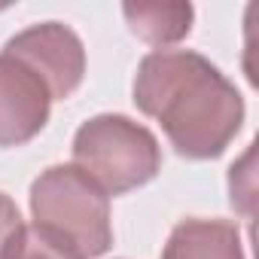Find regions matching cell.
<instances>
[{
  "mask_svg": "<svg viewBox=\"0 0 259 259\" xmlns=\"http://www.w3.org/2000/svg\"><path fill=\"white\" fill-rule=\"evenodd\" d=\"M162 259H244L241 232L229 220H180L168 235Z\"/></svg>",
  "mask_w": 259,
  "mask_h": 259,
  "instance_id": "6",
  "label": "cell"
},
{
  "mask_svg": "<svg viewBox=\"0 0 259 259\" xmlns=\"http://www.w3.org/2000/svg\"><path fill=\"white\" fill-rule=\"evenodd\" d=\"M52 110V95L34 70L0 52V147L34 141Z\"/></svg>",
  "mask_w": 259,
  "mask_h": 259,
  "instance_id": "5",
  "label": "cell"
},
{
  "mask_svg": "<svg viewBox=\"0 0 259 259\" xmlns=\"http://www.w3.org/2000/svg\"><path fill=\"white\" fill-rule=\"evenodd\" d=\"M132 92L138 110L159 119L174 153L192 162L223 156L244 125V98L235 82L189 49L150 52Z\"/></svg>",
  "mask_w": 259,
  "mask_h": 259,
  "instance_id": "1",
  "label": "cell"
},
{
  "mask_svg": "<svg viewBox=\"0 0 259 259\" xmlns=\"http://www.w3.org/2000/svg\"><path fill=\"white\" fill-rule=\"evenodd\" d=\"M4 55H13L40 76L52 101H67L85 76V46L73 28L61 22L31 25L28 31L7 40Z\"/></svg>",
  "mask_w": 259,
  "mask_h": 259,
  "instance_id": "4",
  "label": "cell"
},
{
  "mask_svg": "<svg viewBox=\"0 0 259 259\" xmlns=\"http://www.w3.org/2000/svg\"><path fill=\"white\" fill-rule=\"evenodd\" d=\"M73 165L107 195H125L162 171V147L147 125L122 113H101L76 128Z\"/></svg>",
  "mask_w": 259,
  "mask_h": 259,
  "instance_id": "3",
  "label": "cell"
},
{
  "mask_svg": "<svg viewBox=\"0 0 259 259\" xmlns=\"http://www.w3.org/2000/svg\"><path fill=\"white\" fill-rule=\"evenodd\" d=\"M22 213H19V204L7 195L0 192V259H7L10 247L16 244L19 232H22Z\"/></svg>",
  "mask_w": 259,
  "mask_h": 259,
  "instance_id": "9",
  "label": "cell"
},
{
  "mask_svg": "<svg viewBox=\"0 0 259 259\" xmlns=\"http://www.w3.org/2000/svg\"><path fill=\"white\" fill-rule=\"evenodd\" d=\"M31 213L79 259L104 256L113 247L110 195L76 165H52L31 183Z\"/></svg>",
  "mask_w": 259,
  "mask_h": 259,
  "instance_id": "2",
  "label": "cell"
},
{
  "mask_svg": "<svg viewBox=\"0 0 259 259\" xmlns=\"http://www.w3.org/2000/svg\"><path fill=\"white\" fill-rule=\"evenodd\" d=\"M7 259H79V256L61 238H55L52 232H46L34 223V226H22Z\"/></svg>",
  "mask_w": 259,
  "mask_h": 259,
  "instance_id": "8",
  "label": "cell"
},
{
  "mask_svg": "<svg viewBox=\"0 0 259 259\" xmlns=\"http://www.w3.org/2000/svg\"><path fill=\"white\" fill-rule=\"evenodd\" d=\"M122 16L128 31L150 46L180 43L192 31L195 10L192 4H125Z\"/></svg>",
  "mask_w": 259,
  "mask_h": 259,
  "instance_id": "7",
  "label": "cell"
}]
</instances>
